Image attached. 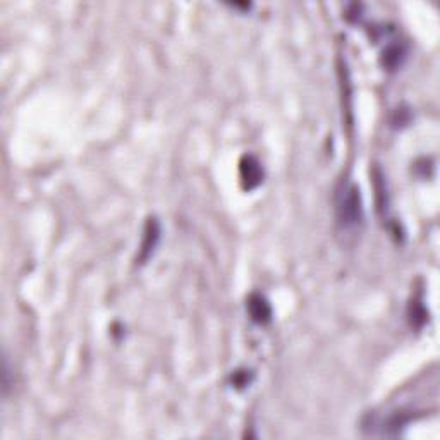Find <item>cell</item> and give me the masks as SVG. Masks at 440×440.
<instances>
[{
    "instance_id": "cell-1",
    "label": "cell",
    "mask_w": 440,
    "mask_h": 440,
    "mask_svg": "<svg viewBox=\"0 0 440 440\" xmlns=\"http://www.w3.org/2000/svg\"><path fill=\"white\" fill-rule=\"evenodd\" d=\"M337 219L344 227H353L363 219L360 190L354 184H346L337 195Z\"/></svg>"
},
{
    "instance_id": "cell-2",
    "label": "cell",
    "mask_w": 440,
    "mask_h": 440,
    "mask_svg": "<svg viewBox=\"0 0 440 440\" xmlns=\"http://www.w3.org/2000/svg\"><path fill=\"white\" fill-rule=\"evenodd\" d=\"M239 176H241L243 188L248 191L255 190L264 181V169L253 155H245L239 162Z\"/></svg>"
},
{
    "instance_id": "cell-3",
    "label": "cell",
    "mask_w": 440,
    "mask_h": 440,
    "mask_svg": "<svg viewBox=\"0 0 440 440\" xmlns=\"http://www.w3.org/2000/svg\"><path fill=\"white\" fill-rule=\"evenodd\" d=\"M250 318L258 325H267L272 320V306L267 301V298L258 293H253L248 298L246 303Z\"/></svg>"
},
{
    "instance_id": "cell-4",
    "label": "cell",
    "mask_w": 440,
    "mask_h": 440,
    "mask_svg": "<svg viewBox=\"0 0 440 440\" xmlns=\"http://www.w3.org/2000/svg\"><path fill=\"white\" fill-rule=\"evenodd\" d=\"M158 239H160V224H158L157 219H148L145 232H143L142 250H139V261L142 264H145L148 258L151 257L155 246L158 245Z\"/></svg>"
},
{
    "instance_id": "cell-5",
    "label": "cell",
    "mask_w": 440,
    "mask_h": 440,
    "mask_svg": "<svg viewBox=\"0 0 440 440\" xmlns=\"http://www.w3.org/2000/svg\"><path fill=\"white\" fill-rule=\"evenodd\" d=\"M386 66L387 68L394 69L397 68L399 64H401V59L404 57V52H402V49L399 45H392L389 47V49L386 50Z\"/></svg>"
},
{
    "instance_id": "cell-6",
    "label": "cell",
    "mask_w": 440,
    "mask_h": 440,
    "mask_svg": "<svg viewBox=\"0 0 440 440\" xmlns=\"http://www.w3.org/2000/svg\"><path fill=\"white\" fill-rule=\"evenodd\" d=\"M232 382H234L236 387H245L250 384V379H248V373L246 372H236L232 375Z\"/></svg>"
}]
</instances>
